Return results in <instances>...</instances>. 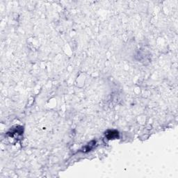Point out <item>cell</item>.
I'll return each instance as SVG.
<instances>
[{"label":"cell","instance_id":"1","mask_svg":"<svg viewBox=\"0 0 178 178\" xmlns=\"http://www.w3.org/2000/svg\"><path fill=\"white\" fill-rule=\"evenodd\" d=\"M106 137H107L109 139H113V138L118 137V132L117 131H114V130L109 131L106 134Z\"/></svg>","mask_w":178,"mask_h":178}]
</instances>
